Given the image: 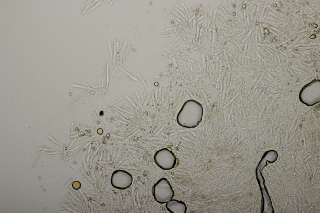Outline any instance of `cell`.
I'll list each match as a JSON object with an SVG mask.
<instances>
[{"mask_svg": "<svg viewBox=\"0 0 320 213\" xmlns=\"http://www.w3.org/2000/svg\"><path fill=\"white\" fill-rule=\"evenodd\" d=\"M166 207L171 213H185L187 210L184 203L175 199H171L167 202Z\"/></svg>", "mask_w": 320, "mask_h": 213, "instance_id": "cell-3", "label": "cell"}, {"mask_svg": "<svg viewBox=\"0 0 320 213\" xmlns=\"http://www.w3.org/2000/svg\"><path fill=\"white\" fill-rule=\"evenodd\" d=\"M103 114V112L102 111H101L100 112V115H102Z\"/></svg>", "mask_w": 320, "mask_h": 213, "instance_id": "cell-4", "label": "cell"}, {"mask_svg": "<svg viewBox=\"0 0 320 213\" xmlns=\"http://www.w3.org/2000/svg\"><path fill=\"white\" fill-rule=\"evenodd\" d=\"M154 160L156 164L164 170L173 168L177 164V159L173 153L167 148L162 149L155 154Z\"/></svg>", "mask_w": 320, "mask_h": 213, "instance_id": "cell-2", "label": "cell"}, {"mask_svg": "<svg viewBox=\"0 0 320 213\" xmlns=\"http://www.w3.org/2000/svg\"><path fill=\"white\" fill-rule=\"evenodd\" d=\"M152 193L156 201L161 204L167 203L174 195L170 183L165 178L159 180L153 186Z\"/></svg>", "mask_w": 320, "mask_h": 213, "instance_id": "cell-1", "label": "cell"}]
</instances>
